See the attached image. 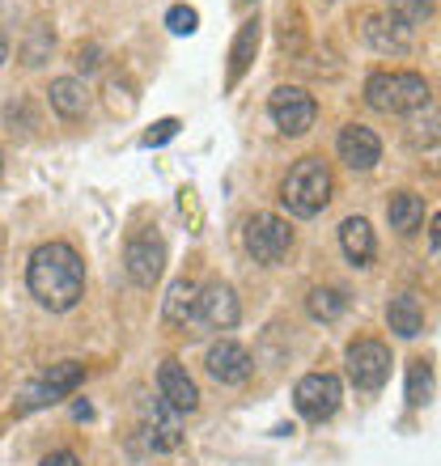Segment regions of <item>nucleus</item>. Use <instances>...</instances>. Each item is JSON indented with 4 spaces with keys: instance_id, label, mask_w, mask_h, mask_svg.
I'll return each mask as SVG.
<instances>
[{
    "instance_id": "1",
    "label": "nucleus",
    "mask_w": 441,
    "mask_h": 466,
    "mask_svg": "<svg viewBox=\"0 0 441 466\" xmlns=\"http://www.w3.org/2000/svg\"><path fill=\"white\" fill-rule=\"evenodd\" d=\"M26 284H30L38 306H47L51 314H64V309H73L86 297V263H81L73 246L47 242L30 255Z\"/></svg>"
},
{
    "instance_id": "2",
    "label": "nucleus",
    "mask_w": 441,
    "mask_h": 466,
    "mask_svg": "<svg viewBox=\"0 0 441 466\" xmlns=\"http://www.w3.org/2000/svg\"><path fill=\"white\" fill-rule=\"evenodd\" d=\"M281 204L293 217H319L331 204V170L323 157H302L281 183Z\"/></svg>"
},
{
    "instance_id": "3",
    "label": "nucleus",
    "mask_w": 441,
    "mask_h": 466,
    "mask_svg": "<svg viewBox=\"0 0 441 466\" xmlns=\"http://www.w3.org/2000/svg\"><path fill=\"white\" fill-rule=\"evenodd\" d=\"M365 102L382 115H412L433 102V89L420 73H374L365 81Z\"/></svg>"
},
{
    "instance_id": "4",
    "label": "nucleus",
    "mask_w": 441,
    "mask_h": 466,
    "mask_svg": "<svg viewBox=\"0 0 441 466\" xmlns=\"http://www.w3.org/2000/svg\"><path fill=\"white\" fill-rule=\"evenodd\" d=\"M246 250L255 255V263L276 268V263L293 250V229H289V221H281L276 212H255V217L246 221Z\"/></svg>"
},
{
    "instance_id": "5",
    "label": "nucleus",
    "mask_w": 441,
    "mask_h": 466,
    "mask_svg": "<svg viewBox=\"0 0 441 466\" xmlns=\"http://www.w3.org/2000/svg\"><path fill=\"white\" fill-rule=\"evenodd\" d=\"M81 381H86V365H77V360H60V365H51L47 373L35 381V386H26L17 411H35V407L60 403V399H68Z\"/></svg>"
},
{
    "instance_id": "6",
    "label": "nucleus",
    "mask_w": 441,
    "mask_h": 466,
    "mask_svg": "<svg viewBox=\"0 0 441 466\" xmlns=\"http://www.w3.org/2000/svg\"><path fill=\"white\" fill-rule=\"evenodd\" d=\"M123 263H128V276H132L140 289H153L161 280V268H166V242H161L158 229H140L128 238V250H123Z\"/></svg>"
},
{
    "instance_id": "7",
    "label": "nucleus",
    "mask_w": 441,
    "mask_h": 466,
    "mask_svg": "<svg viewBox=\"0 0 441 466\" xmlns=\"http://www.w3.org/2000/svg\"><path fill=\"white\" fill-rule=\"evenodd\" d=\"M344 360H348V378L356 390H382L391 378V352L378 339H356Z\"/></svg>"
},
{
    "instance_id": "8",
    "label": "nucleus",
    "mask_w": 441,
    "mask_h": 466,
    "mask_svg": "<svg viewBox=\"0 0 441 466\" xmlns=\"http://www.w3.org/2000/svg\"><path fill=\"white\" fill-rule=\"evenodd\" d=\"M268 115L276 119V127H281L284 136H302V132H310V127H314V115H319V106H314V98H310L306 89L281 86V89H272Z\"/></svg>"
},
{
    "instance_id": "9",
    "label": "nucleus",
    "mask_w": 441,
    "mask_h": 466,
    "mask_svg": "<svg viewBox=\"0 0 441 466\" xmlns=\"http://www.w3.org/2000/svg\"><path fill=\"white\" fill-rule=\"evenodd\" d=\"M340 378H331V373H306V378L297 381L293 390V403L297 411L310 420V424H323V420L335 416V407H340Z\"/></svg>"
},
{
    "instance_id": "10",
    "label": "nucleus",
    "mask_w": 441,
    "mask_h": 466,
    "mask_svg": "<svg viewBox=\"0 0 441 466\" xmlns=\"http://www.w3.org/2000/svg\"><path fill=\"white\" fill-rule=\"evenodd\" d=\"M335 153H340V161L348 170H374L382 161V140L369 127H361V123H348L335 136Z\"/></svg>"
},
{
    "instance_id": "11",
    "label": "nucleus",
    "mask_w": 441,
    "mask_h": 466,
    "mask_svg": "<svg viewBox=\"0 0 441 466\" xmlns=\"http://www.w3.org/2000/svg\"><path fill=\"white\" fill-rule=\"evenodd\" d=\"M158 394H161V403L170 407V411H196L200 407V386L191 381V373H187L179 360H161Z\"/></svg>"
},
{
    "instance_id": "12",
    "label": "nucleus",
    "mask_w": 441,
    "mask_h": 466,
    "mask_svg": "<svg viewBox=\"0 0 441 466\" xmlns=\"http://www.w3.org/2000/svg\"><path fill=\"white\" fill-rule=\"evenodd\" d=\"M251 369H255V360H251V352H246L242 344L220 339V344L209 348V373L220 386H242V381L251 378Z\"/></svg>"
},
{
    "instance_id": "13",
    "label": "nucleus",
    "mask_w": 441,
    "mask_h": 466,
    "mask_svg": "<svg viewBox=\"0 0 441 466\" xmlns=\"http://www.w3.org/2000/svg\"><path fill=\"white\" fill-rule=\"evenodd\" d=\"M361 35H365V43L374 51H382V56H407V51H412V35H407L395 17H382V13H365V17H361Z\"/></svg>"
},
{
    "instance_id": "14",
    "label": "nucleus",
    "mask_w": 441,
    "mask_h": 466,
    "mask_svg": "<svg viewBox=\"0 0 441 466\" xmlns=\"http://www.w3.org/2000/svg\"><path fill=\"white\" fill-rule=\"evenodd\" d=\"M200 319L209 322V327H217V331H233L238 327V319H242V306H238V297H233L230 284H209L204 293H200Z\"/></svg>"
},
{
    "instance_id": "15",
    "label": "nucleus",
    "mask_w": 441,
    "mask_h": 466,
    "mask_svg": "<svg viewBox=\"0 0 441 466\" xmlns=\"http://www.w3.org/2000/svg\"><path fill=\"white\" fill-rule=\"evenodd\" d=\"M47 94H51V106H56V115H60V119H68V123L86 119V111H89L86 81H77V76H60V81H51Z\"/></svg>"
},
{
    "instance_id": "16",
    "label": "nucleus",
    "mask_w": 441,
    "mask_h": 466,
    "mask_svg": "<svg viewBox=\"0 0 441 466\" xmlns=\"http://www.w3.org/2000/svg\"><path fill=\"white\" fill-rule=\"evenodd\" d=\"M340 246H344V255H348V263H356V268H369V263H374V250H378L374 229H369V221H361V217H348V221L340 225Z\"/></svg>"
},
{
    "instance_id": "17",
    "label": "nucleus",
    "mask_w": 441,
    "mask_h": 466,
    "mask_svg": "<svg viewBox=\"0 0 441 466\" xmlns=\"http://www.w3.org/2000/svg\"><path fill=\"white\" fill-rule=\"evenodd\" d=\"M386 322H391L395 335H404V339H416L425 331V309H420L416 297H391V306H386Z\"/></svg>"
},
{
    "instance_id": "18",
    "label": "nucleus",
    "mask_w": 441,
    "mask_h": 466,
    "mask_svg": "<svg viewBox=\"0 0 441 466\" xmlns=\"http://www.w3.org/2000/svg\"><path fill=\"white\" fill-rule=\"evenodd\" d=\"M386 221L399 233H416L420 221H425V199L412 196V191H395L391 204H386Z\"/></svg>"
},
{
    "instance_id": "19",
    "label": "nucleus",
    "mask_w": 441,
    "mask_h": 466,
    "mask_svg": "<svg viewBox=\"0 0 441 466\" xmlns=\"http://www.w3.org/2000/svg\"><path fill=\"white\" fill-rule=\"evenodd\" d=\"M196 309H200V289L191 280H174L170 293H166V322L187 327V322L196 319Z\"/></svg>"
},
{
    "instance_id": "20",
    "label": "nucleus",
    "mask_w": 441,
    "mask_h": 466,
    "mask_svg": "<svg viewBox=\"0 0 441 466\" xmlns=\"http://www.w3.org/2000/svg\"><path fill=\"white\" fill-rule=\"evenodd\" d=\"M255 47H259V22L251 17V22H242L238 38H233V51H230V86H238V81H242V73L251 68V60H255Z\"/></svg>"
},
{
    "instance_id": "21",
    "label": "nucleus",
    "mask_w": 441,
    "mask_h": 466,
    "mask_svg": "<svg viewBox=\"0 0 441 466\" xmlns=\"http://www.w3.org/2000/svg\"><path fill=\"white\" fill-rule=\"evenodd\" d=\"M344 309H348V297H344V289H310L306 314L314 322H335Z\"/></svg>"
},
{
    "instance_id": "22",
    "label": "nucleus",
    "mask_w": 441,
    "mask_h": 466,
    "mask_svg": "<svg viewBox=\"0 0 441 466\" xmlns=\"http://www.w3.org/2000/svg\"><path fill=\"white\" fill-rule=\"evenodd\" d=\"M429 394H433V365L429 360H412V365H407V403L425 407Z\"/></svg>"
},
{
    "instance_id": "23",
    "label": "nucleus",
    "mask_w": 441,
    "mask_h": 466,
    "mask_svg": "<svg viewBox=\"0 0 441 466\" xmlns=\"http://www.w3.org/2000/svg\"><path fill=\"white\" fill-rule=\"evenodd\" d=\"M391 17L404 25V30L425 25L433 17V0H391Z\"/></svg>"
},
{
    "instance_id": "24",
    "label": "nucleus",
    "mask_w": 441,
    "mask_h": 466,
    "mask_svg": "<svg viewBox=\"0 0 441 466\" xmlns=\"http://www.w3.org/2000/svg\"><path fill=\"white\" fill-rule=\"evenodd\" d=\"M166 25H170V35H196L200 13L191 9V5H174V9L166 13Z\"/></svg>"
},
{
    "instance_id": "25",
    "label": "nucleus",
    "mask_w": 441,
    "mask_h": 466,
    "mask_svg": "<svg viewBox=\"0 0 441 466\" xmlns=\"http://www.w3.org/2000/svg\"><path fill=\"white\" fill-rule=\"evenodd\" d=\"M179 136V119H161V123H153L145 132V145L149 148H158V145H166V140H174Z\"/></svg>"
},
{
    "instance_id": "26",
    "label": "nucleus",
    "mask_w": 441,
    "mask_h": 466,
    "mask_svg": "<svg viewBox=\"0 0 441 466\" xmlns=\"http://www.w3.org/2000/svg\"><path fill=\"white\" fill-rule=\"evenodd\" d=\"M47 51H51V35L43 30V25H38V30H35V43H30V51H26V64H30V68H35V64H43V56H47Z\"/></svg>"
},
{
    "instance_id": "27",
    "label": "nucleus",
    "mask_w": 441,
    "mask_h": 466,
    "mask_svg": "<svg viewBox=\"0 0 441 466\" xmlns=\"http://www.w3.org/2000/svg\"><path fill=\"white\" fill-rule=\"evenodd\" d=\"M43 466H81V458L68 454V450H60V454H47V458H43Z\"/></svg>"
},
{
    "instance_id": "28",
    "label": "nucleus",
    "mask_w": 441,
    "mask_h": 466,
    "mask_svg": "<svg viewBox=\"0 0 441 466\" xmlns=\"http://www.w3.org/2000/svg\"><path fill=\"white\" fill-rule=\"evenodd\" d=\"M77 64H81V68H86V73H89V68H98V51H94V47H81V56H77Z\"/></svg>"
},
{
    "instance_id": "29",
    "label": "nucleus",
    "mask_w": 441,
    "mask_h": 466,
    "mask_svg": "<svg viewBox=\"0 0 441 466\" xmlns=\"http://www.w3.org/2000/svg\"><path fill=\"white\" fill-rule=\"evenodd\" d=\"M429 246H433V258H437V250H441V221H433V229H429Z\"/></svg>"
},
{
    "instance_id": "30",
    "label": "nucleus",
    "mask_w": 441,
    "mask_h": 466,
    "mask_svg": "<svg viewBox=\"0 0 441 466\" xmlns=\"http://www.w3.org/2000/svg\"><path fill=\"white\" fill-rule=\"evenodd\" d=\"M5 60H9V38L0 35V64H5Z\"/></svg>"
},
{
    "instance_id": "31",
    "label": "nucleus",
    "mask_w": 441,
    "mask_h": 466,
    "mask_svg": "<svg viewBox=\"0 0 441 466\" xmlns=\"http://www.w3.org/2000/svg\"><path fill=\"white\" fill-rule=\"evenodd\" d=\"M0 174H5V157H0Z\"/></svg>"
}]
</instances>
